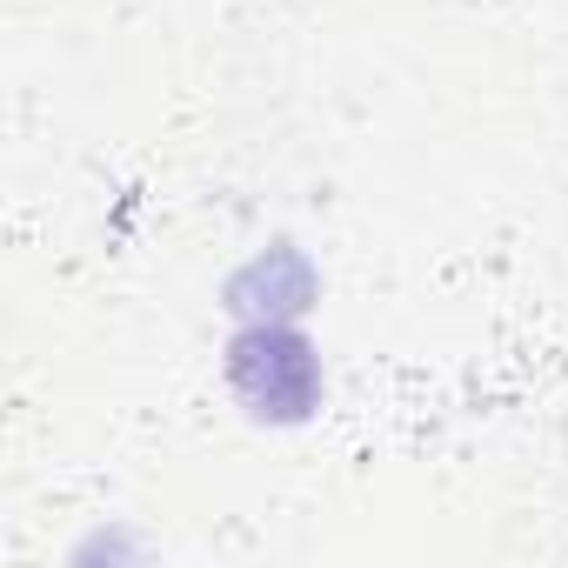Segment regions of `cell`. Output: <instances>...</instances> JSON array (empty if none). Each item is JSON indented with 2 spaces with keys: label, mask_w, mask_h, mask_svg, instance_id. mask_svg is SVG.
Wrapping results in <instances>:
<instances>
[{
  "label": "cell",
  "mask_w": 568,
  "mask_h": 568,
  "mask_svg": "<svg viewBox=\"0 0 568 568\" xmlns=\"http://www.w3.org/2000/svg\"><path fill=\"white\" fill-rule=\"evenodd\" d=\"M234 388L254 415H308V402L322 395V368H315L308 342L267 322L234 342Z\"/></svg>",
  "instance_id": "1"
}]
</instances>
